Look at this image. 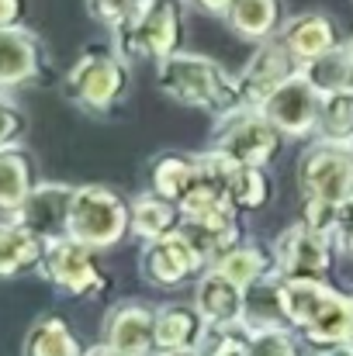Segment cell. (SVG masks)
Wrapping results in <instances>:
<instances>
[{"label": "cell", "instance_id": "13", "mask_svg": "<svg viewBox=\"0 0 353 356\" xmlns=\"http://www.w3.org/2000/svg\"><path fill=\"white\" fill-rule=\"evenodd\" d=\"M263 118L270 121L284 138H308L319 128V111H322V94L298 73L288 80L263 108Z\"/></svg>", "mask_w": 353, "mask_h": 356}, {"label": "cell", "instance_id": "35", "mask_svg": "<svg viewBox=\"0 0 353 356\" xmlns=\"http://www.w3.org/2000/svg\"><path fill=\"white\" fill-rule=\"evenodd\" d=\"M87 3V14L97 21V24H104L108 31H115L121 28L125 21H128V14L142 3V0H84Z\"/></svg>", "mask_w": 353, "mask_h": 356}, {"label": "cell", "instance_id": "42", "mask_svg": "<svg viewBox=\"0 0 353 356\" xmlns=\"http://www.w3.org/2000/svg\"><path fill=\"white\" fill-rule=\"evenodd\" d=\"M343 45H347V52H350V59H353V35L347 38V42H343Z\"/></svg>", "mask_w": 353, "mask_h": 356}, {"label": "cell", "instance_id": "30", "mask_svg": "<svg viewBox=\"0 0 353 356\" xmlns=\"http://www.w3.org/2000/svg\"><path fill=\"white\" fill-rule=\"evenodd\" d=\"M301 76H305L322 97L353 90V59H350V52H347V45H340V49L326 52L322 59L308 63V66L301 70Z\"/></svg>", "mask_w": 353, "mask_h": 356}, {"label": "cell", "instance_id": "21", "mask_svg": "<svg viewBox=\"0 0 353 356\" xmlns=\"http://www.w3.org/2000/svg\"><path fill=\"white\" fill-rule=\"evenodd\" d=\"M222 204H233L229 201V163H222L219 156L212 152H201L198 156V170H194V180L187 187V194L180 197V211H184V222L191 218H201Z\"/></svg>", "mask_w": 353, "mask_h": 356}, {"label": "cell", "instance_id": "4", "mask_svg": "<svg viewBox=\"0 0 353 356\" xmlns=\"http://www.w3.org/2000/svg\"><path fill=\"white\" fill-rule=\"evenodd\" d=\"M132 236V204L104 184H80L70 208V238L104 252Z\"/></svg>", "mask_w": 353, "mask_h": 356}, {"label": "cell", "instance_id": "14", "mask_svg": "<svg viewBox=\"0 0 353 356\" xmlns=\"http://www.w3.org/2000/svg\"><path fill=\"white\" fill-rule=\"evenodd\" d=\"M45 73V45L42 38L17 24L0 31V90H21L28 83H38Z\"/></svg>", "mask_w": 353, "mask_h": 356}, {"label": "cell", "instance_id": "24", "mask_svg": "<svg viewBox=\"0 0 353 356\" xmlns=\"http://www.w3.org/2000/svg\"><path fill=\"white\" fill-rule=\"evenodd\" d=\"M42 256H45L42 238L31 236L14 218H0V280H14L38 270Z\"/></svg>", "mask_w": 353, "mask_h": 356}, {"label": "cell", "instance_id": "40", "mask_svg": "<svg viewBox=\"0 0 353 356\" xmlns=\"http://www.w3.org/2000/svg\"><path fill=\"white\" fill-rule=\"evenodd\" d=\"M84 356H118L115 350H108V346H104V343H97V346H87V353Z\"/></svg>", "mask_w": 353, "mask_h": 356}, {"label": "cell", "instance_id": "15", "mask_svg": "<svg viewBox=\"0 0 353 356\" xmlns=\"http://www.w3.org/2000/svg\"><path fill=\"white\" fill-rule=\"evenodd\" d=\"M277 38H281V42H284V49L298 59V66H301V70H305L308 63L322 59L326 52H333V49H340V45H343L340 24H336L329 14H322V10H305V14L288 17Z\"/></svg>", "mask_w": 353, "mask_h": 356}, {"label": "cell", "instance_id": "34", "mask_svg": "<svg viewBox=\"0 0 353 356\" xmlns=\"http://www.w3.org/2000/svg\"><path fill=\"white\" fill-rule=\"evenodd\" d=\"M336 215H340V204L322 201V197H301V225L312 229L315 236L329 238V242L336 232Z\"/></svg>", "mask_w": 353, "mask_h": 356}, {"label": "cell", "instance_id": "17", "mask_svg": "<svg viewBox=\"0 0 353 356\" xmlns=\"http://www.w3.org/2000/svg\"><path fill=\"white\" fill-rule=\"evenodd\" d=\"M274 291H277V308L288 329L305 332L336 298L340 287H333L329 280H284L274 277Z\"/></svg>", "mask_w": 353, "mask_h": 356}, {"label": "cell", "instance_id": "39", "mask_svg": "<svg viewBox=\"0 0 353 356\" xmlns=\"http://www.w3.org/2000/svg\"><path fill=\"white\" fill-rule=\"evenodd\" d=\"M198 10H205V14H212V17H226V10H229V0H191Z\"/></svg>", "mask_w": 353, "mask_h": 356}, {"label": "cell", "instance_id": "41", "mask_svg": "<svg viewBox=\"0 0 353 356\" xmlns=\"http://www.w3.org/2000/svg\"><path fill=\"white\" fill-rule=\"evenodd\" d=\"M312 356H353V350H315Z\"/></svg>", "mask_w": 353, "mask_h": 356}, {"label": "cell", "instance_id": "9", "mask_svg": "<svg viewBox=\"0 0 353 356\" xmlns=\"http://www.w3.org/2000/svg\"><path fill=\"white\" fill-rule=\"evenodd\" d=\"M301 73L298 59L284 49L281 38H270V42H260L253 49V56L246 59V66L235 73V87H239V101L242 108H253L260 111L288 80H295Z\"/></svg>", "mask_w": 353, "mask_h": 356}, {"label": "cell", "instance_id": "25", "mask_svg": "<svg viewBox=\"0 0 353 356\" xmlns=\"http://www.w3.org/2000/svg\"><path fill=\"white\" fill-rule=\"evenodd\" d=\"M128 204H132V232L142 238V242H159V238L184 232V211H180V204H173V201H166V197H159L152 191L139 194Z\"/></svg>", "mask_w": 353, "mask_h": 356}, {"label": "cell", "instance_id": "43", "mask_svg": "<svg viewBox=\"0 0 353 356\" xmlns=\"http://www.w3.org/2000/svg\"><path fill=\"white\" fill-rule=\"evenodd\" d=\"M170 356H201V350H191V353H170Z\"/></svg>", "mask_w": 353, "mask_h": 356}, {"label": "cell", "instance_id": "3", "mask_svg": "<svg viewBox=\"0 0 353 356\" xmlns=\"http://www.w3.org/2000/svg\"><path fill=\"white\" fill-rule=\"evenodd\" d=\"M132 90V66L115 52V45H91L77 56V63L66 70L63 94L70 104H77L84 115L108 118L121 108V101Z\"/></svg>", "mask_w": 353, "mask_h": 356}, {"label": "cell", "instance_id": "5", "mask_svg": "<svg viewBox=\"0 0 353 356\" xmlns=\"http://www.w3.org/2000/svg\"><path fill=\"white\" fill-rule=\"evenodd\" d=\"M281 145H284V135L263 118V111L239 108L215 121L208 152L229 166H267L277 159Z\"/></svg>", "mask_w": 353, "mask_h": 356}, {"label": "cell", "instance_id": "6", "mask_svg": "<svg viewBox=\"0 0 353 356\" xmlns=\"http://www.w3.org/2000/svg\"><path fill=\"white\" fill-rule=\"evenodd\" d=\"M38 273L63 298H101L111 284V277L104 273V266L97 259V249H91L70 236L45 245Z\"/></svg>", "mask_w": 353, "mask_h": 356}, {"label": "cell", "instance_id": "7", "mask_svg": "<svg viewBox=\"0 0 353 356\" xmlns=\"http://www.w3.org/2000/svg\"><path fill=\"white\" fill-rule=\"evenodd\" d=\"M298 194L343 204L353 197V149L315 138L298 159Z\"/></svg>", "mask_w": 353, "mask_h": 356}, {"label": "cell", "instance_id": "29", "mask_svg": "<svg viewBox=\"0 0 353 356\" xmlns=\"http://www.w3.org/2000/svg\"><path fill=\"white\" fill-rule=\"evenodd\" d=\"M274 197L267 166H229V201L235 211H263Z\"/></svg>", "mask_w": 353, "mask_h": 356}, {"label": "cell", "instance_id": "16", "mask_svg": "<svg viewBox=\"0 0 353 356\" xmlns=\"http://www.w3.org/2000/svg\"><path fill=\"white\" fill-rule=\"evenodd\" d=\"M198 315L205 318L208 329L219 325H242L246 322V291H239L226 273H219L215 266H208L198 280H194V301Z\"/></svg>", "mask_w": 353, "mask_h": 356}, {"label": "cell", "instance_id": "27", "mask_svg": "<svg viewBox=\"0 0 353 356\" xmlns=\"http://www.w3.org/2000/svg\"><path fill=\"white\" fill-rule=\"evenodd\" d=\"M84 353H87V346L70 329V322L59 318V315L35 318L31 329L24 332V343H21V356H84Z\"/></svg>", "mask_w": 353, "mask_h": 356}, {"label": "cell", "instance_id": "44", "mask_svg": "<svg viewBox=\"0 0 353 356\" xmlns=\"http://www.w3.org/2000/svg\"><path fill=\"white\" fill-rule=\"evenodd\" d=\"M350 149H353V142H350Z\"/></svg>", "mask_w": 353, "mask_h": 356}, {"label": "cell", "instance_id": "31", "mask_svg": "<svg viewBox=\"0 0 353 356\" xmlns=\"http://www.w3.org/2000/svg\"><path fill=\"white\" fill-rule=\"evenodd\" d=\"M315 138H322V142H336V145H350L353 142V90L322 97V111H319Z\"/></svg>", "mask_w": 353, "mask_h": 356}, {"label": "cell", "instance_id": "28", "mask_svg": "<svg viewBox=\"0 0 353 356\" xmlns=\"http://www.w3.org/2000/svg\"><path fill=\"white\" fill-rule=\"evenodd\" d=\"M198 170V156H184V152H163L152 159L149 166V191L180 204V197L187 194L191 180Z\"/></svg>", "mask_w": 353, "mask_h": 356}, {"label": "cell", "instance_id": "11", "mask_svg": "<svg viewBox=\"0 0 353 356\" xmlns=\"http://www.w3.org/2000/svg\"><path fill=\"white\" fill-rule=\"evenodd\" d=\"M101 343L118 356H156V308L135 298L108 308Z\"/></svg>", "mask_w": 353, "mask_h": 356}, {"label": "cell", "instance_id": "8", "mask_svg": "<svg viewBox=\"0 0 353 356\" xmlns=\"http://www.w3.org/2000/svg\"><path fill=\"white\" fill-rule=\"evenodd\" d=\"M208 270V259L201 256V249L184 236H166L159 242H146L139 252V273L149 287L159 291H177L191 280H198Z\"/></svg>", "mask_w": 353, "mask_h": 356}, {"label": "cell", "instance_id": "1", "mask_svg": "<svg viewBox=\"0 0 353 356\" xmlns=\"http://www.w3.org/2000/svg\"><path fill=\"white\" fill-rule=\"evenodd\" d=\"M156 87L180 108L205 111L212 118H226L242 108L235 76L212 56L201 52H177L156 66Z\"/></svg>", "mask_w": 353, "mask_h": 356}, {"label": "cell", "instance_id": "19", "mask_svg": "<svg viewBox=\"0 0 353 356\" xmlns=\"http://www.w3.org/2000/svg\"><path fill=\"white\" fill-rule=\"evenodd\" d=\"M208 325L198 315L194 305L184 301H170L156 308V356H170V353H191L201 350Z\"/></svg>", "mask_w": 353, "mask_h": 356}, {"label": "cell", "instance_id": "36", "mask_svg": "<svg viewBox=\"0 0 353 356\" xmlns=\"http://www.w3.org/2000/svg\"><path fill=\"white\" fill-rule=\"evenodd\" d=\"M24 131H28L24 111L10 101V94L0 90V149H3V145H21Z\"/></svg>", "mask_w": 353, "mask_h": 356}, {"label": "cell", "instance_id": "26", "mask_svg": "<svg viewBox=\"0 0 353 356\" xmlns=\"http://www.w3.org/2000/svg\"><path fill=\"white\" fill-rule=\"evenodd\" d=\"M305 343L319 350H353V294L336 291L329 308L301 332Z\"/></svg>", "mask_w": 353, "mask_h": 356}, {"label": "cell", "instance_id": "2", "mask_svg": "<svg viewBox=\"0 0 353 356\" xmlns=\"http://www.w3.org/2000/svg\"><path fill=\"white\" fill-rule=\"evenodd\" d=\"M187 35V0H142L128 21L111 31L115 52L132 63H163L184 52Z\"/></svg>", "mask_w": 353, "mask_h": 356}, {"label": "cell", "instance_id": "18", "mask_svg": "<svg viewBox=\"0 0 353 356\" xmlns=\"http://www.w3.org/2000/svg\"><path fill=\"white\" fill-rule=\"evenodd\" d=\"M219 273H226L239 291H256L263 287L267 280L277 277V259H274V242H263V238L246 236L235 249H229L222 259L212 263Z\"/></svg>", "mask_w": 353, "mask_h": 356}, {"label": "cell", "instance_id": "33", "mask_svg": "<svg viewBox=\"0 0 353 356\" xmlns=\"http://www.w3.org/2000/svg\"><path fill=\"white\" fill-rule=\"evenodd\" d=\"M201 356H249V325H219L201 339Z\"/></svg>", "mask_w": 353, "mask_h": 356}, {"label": "cell", "instance_id": "32", "mask_svg": "<svg viewBox=\"0 0 353 356\" xmlns=\"http://www.w3.org/2000/svg\"><path fill=\"white\" fill-rule=\"evenodd\" d=\"M249 325V356H301L295 329L281 322H246Z\"/></svg>", "mask_w": 353, "mask_h": 356}, {"label": "cell", "instance_id": "23", "mask_svg": "<svg viewBox=\"0 0 353 356\" xmlns=\"http://www.w3.org/2000/svg\"><path fill=\"white\" fill-rule=\"evenodd\" d=\"M38 173H35V159L28 156L24 145H3L0 149V215L14 218L28 194L35 191Z\"/></svg>", "mask_w": 353, "mask_h": 356}, {"label": "cell", "instance_id": "10", "mask_svg": "<svg viewBox=\"0 0 353 356\" xmlns=\"http://www.w3.org/2000/svg\"><path fill=\"white\" fill-rule=\"evenodd\" d=\"M274 259L284 280H326L333 270V242L295 222L274 238Z\"/></svg>", "mask_w": 353, "mask_h": 356}, {"label": "cell", "instance_id": "12", "mask_svg": "<svg viewBox=\"0 0 353 356\" xmlns=\"http://www.w3.org/2000/svg\"><path fill=\"white\" fill-rule=\"evenodd\" d=\"M73 184H59V180H38L35 191L28 194L24 208L14 215L17 225H24L31 236H38L45 245L56 238L70 236V208H73Z\"/></svg>", "mask_w": 353, "mask_h": 356}, {"label": "cell", "instance_id": "20", "mask_svg": "<svg viewBox=\"0 0 353 356\" xmlns=\"http://www.w3.org/2000/svg\"><path fill=\"white\" fill-rule=\"evenodd\" d=\"M184 236L201 249V256L212 266L215 259H222L229 249H235L246 238V232H242V211H235L233 204H222V208H215V211H208L201 218L184 222Z\"/></svg>", "mask_w": 353, "mask_h": 356}, {"label": "cell", "instance_id": "22", "mask_svg": "<svg viewBox=\"0 0 353 356\" xmlns=\"http://www.w3.org/2000/svg\"><path fill=\"white\" fill-rule=\"evenodd\" d=\"M288 14H284V0H229L226 10V24L233 28L242 42H270L281 35Z\"/></svg>", "mask_w": 353, "mask_h": 356}, {"label": "cell", "instance_id": "37", "mask_svg": "<svg viewBox=\"0 0 353 356\" xmlns=\"http://www.w3.org/2000/svg\"><path fill=\"white\" fill-rule=\"evenodd\" d=\"M333 245H336L343 256H353V197L340 204V215H336V232H333Z\"/></svg>", "mask_w": 353, "mask_h": 356}, {"label": "cell", "instance_id": "38", "mask_svg": "<svg viewBox=\"0 0 353 356\" xmlns=\"http://www.w3.org/2000/svg\"><path fill=\"white\" fill-rule=\"evenodd\" d=\"M28 14V0H0V31L3 28H17Z\"/></svg>", "mask_w": 353, "mask_h": 356}]
</instances>
